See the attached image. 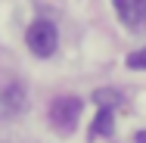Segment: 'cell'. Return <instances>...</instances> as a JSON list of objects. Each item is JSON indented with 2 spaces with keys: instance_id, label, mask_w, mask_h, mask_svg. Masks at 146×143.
<instances>
[{
  "instance_id": "obj_4",
  "label": "cell",
  "mask_w": 146,
  "mask_h": 143,
  "mask_svg": "<svg viewBox=\"0 0 146 143\" xmlns=\"http://www.w3.org/2000/svg\"><path fill=\"white\" fill-rule=\"evenodd\" d=\"M112 124H115V115H112V106H103L96 118H93V124H90V137H106V134H112Z\"/></svg>"
},
{
  "instance_id": "obj_2",
  "label": "cell",
  "mask_w": 146,
  "mask_h": 143,
  "mask_svg": "<svg viewBox=\"0 0 146 143\" xmlns=\"http://www.w3.org/2000/svg\"><path fill=\"white\" fill-rule=\"evenodd\" d=\"M81 100L78 96H56L53 100V106H50V121H53V128L59 131H72L75 124H78V118H81Z\"/></svg>"
},
{
  "instance_id": "obj_1",
  "label": "cell",
  "mask_w": 146,
  "mask_h": 143,
  "mask_svg": "<svg viewBox=\"0 0 146 143\" xmlns=\"http://www.w3.org/2000/svg\"><path fill=\"white\" fill-rule=\"evenodd\" d=\"M25 41H28L31 53H37V56H53L59 47V31L56 25L50 22V19H34L25 31Z\"/></svg>"
},
{
  "instance_id": "obj_5",
  "label": "cell",
  "mask_w": 146,
  "mask_h": 143,
  "mask_svg": "<svg viewBox=\"0 0 146 143\" xmlns=\"http://www.w3.org/2000/svg\"><path fill=\"white\" fill-rule=\"evenodd\" d=\"M127 69H137V72H143V69H146V47L127 56Z\"/></svg>"
},
{
  "instance_id": "obj_3",
  "label": "cell",
  "mask_w": 146,
  "mask_h": 143,
  "mask_svg": "<svg viewBox=\"0 0 146 143\" xmlns=\"http://www.w3.org/2000/svg\"><path fill=\"white\" fill-rule=\"evenodd\" d=\"M115 13L124 25H143L146 22V0H115Z\"/></svg>"
}]
</instances>
